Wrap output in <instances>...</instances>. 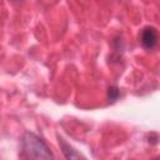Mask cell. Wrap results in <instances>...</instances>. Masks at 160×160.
Returning a JSON list of instances; mask_svg holds the SVG:
<instances>
[{"instance_id":"obj_3","label":"cell","mask_w":160,"mask_h":160,"mask_svg":"<svg viewBox=\"0 0 160 160\" xmlns=\"http://www.w3.org/2000/svg\"><path fill=\"white\" fill-rule=\"evenodd\" d=\"M58 139H59V145L61 148V151H62V154L66 159H70V160L71 159H84V156L80 152H78L71 145H69L62 138L58 136Z\"/></svg>"},{"instance_id":"obj_5","label":"cell","mask_w":160,"mask_h":160,"mask_svg":"<svg viewBox=\"0 0 160 160\" xmlns=\"http://www.w3.org/2000/svg\"><path fill=\"white\" fill-rule=\"evenodd\" d=\"M12 1H20V0H12Z\"/></svg>"},{"instance_id":"obj_1","label":"cell","mask_w":160,"mask_h":160,"mask_svg":"<svg viewBox=\"0 0 160 160\" xmlns=\"http://www.w3.org/2000/svg\"><path fill=\"white\" fill-rule=\"evenodd\" d=\"M20 156L24 159H54L52 152L44 140L30 131H26L21 138Z\"/></svg>"},{"instance_id":"obj_2","label":"cell","mask_w":160,"mask_h":160,"mask_svg":"<svg viewBox=\"0 0 160 160\" xmlns=\"http://www.w3.org/2000/svg\"><path fill=\"white\" fill-rule=\"evenodd\" d=\"M140 42L146 50H154L158 45V30L154 26H146L140 32Z\"/></svg>"},{"instance_id":"obj_4","label":"cell","mask_w":160,"mask_h":160,"mask_svg":"<svg viewBox=\"0 0 160 160\" xmlns=\"http://www.w3.org/2000/svg\"><path fill=\"white\" fill-rule=\"evenodd\" d=\"M119 95H120V91H119V89L116 86H110L108 89V99H109V101H115L119 98Z\"/></svg>"}]
</instances>
